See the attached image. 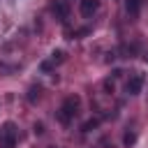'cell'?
Returning a JSON list of instances; mask_svg holds the SVG:
<instances>
[{
	"mask_svg": "<svg viewBox=\"0 0 148 148\" xmlns=\"http://www.w3.org/2000/svg\"><path fill=\"white\" fill-rule=\"evenodd\" d=\"M97 7H99V2H97V0H81V5H79V12H81V16L90 18V16L97 12Z\"/></svg>",
	"mask_w": 148,
	"mask_h": 148,
	"instance_id": "obj_4",
	"label": "cell"
},
{
	"mask_svg": "<svg viewBox=\"0 0 148 148\" xmlns=\"http://www.w3.org/2000/svg\"><path fill=\"white\" fill-rule=\"evenodd\" d=\"M141 7H143V0H125V9L130 16H136L141 12Z\"/></svg>",
	"mask_w": 148,
	"mask_h": 148,
	"instance_id": "obj_6",
	"label": "cell"
},
{
	"mask_svg": "<svg viewBox=\"0 0 148 148\" xmlns=\"http://www.w3.org/2000/svg\"><path fill=\"white\" fill-rule=\"evenodd\" d=\"M79 104H81V99H79L76 95L67 97V99L62 102L60 111H58V120H60L62 125H69V123H72V118H74V116L79 113Z\"/></svg>",
	"mask_w": 148,
	"mask_h": 148,
	"instance_id": "obj_1",
	"label": "cell"
},
{
	"mask_svg": "<svg viewBox=\"0 0 148 148\" xmlns=\"http://www.w3.org/2000/svg\"><path fill=\"white\" fill-rule=\"evenodd\" d=\"M97 125H99V120H97V118H90V120L83 123V132H90V130H95Z\"/></svg>",
	"mask_w": 148,
	"mask_h": 148,
	"instance_id": "obj_8",
	"label": "cell"
},
{
	"mask_svg": "<svg viewBox=\"0 0 148 148\" xmlns=\"http://www.w3.org/2000/svg\"><path fill=\"white\" fill-rule=\"evenodd\" d=\"M62 60H65V53H62V51H53V53H51V62H53V65H58V62H62Z\"/></svg>",
	"mask_w": 148,
	"mask_h": 148,
	"instance_id": "obj_9",
	"label": "cell"
},
{
	"mask_svg": "<svg viewBox=\"0 0 148 148\" xmlns=\"http://www.w3.org/2000/svg\"><path fill=\"white\" fill-rule=\"evenodd\" d=\"M0 146L2 148H14L16 146V125L14 123H5L0 130Z\"/></svg>",
	"mask_w": 148,
	"mask_h": 148,
	"instance_id": "obj_2",
	"label": "cell"
},
{
	"mask_svg": "<svg viewBox=\"0 0 148 148\" xmlns=\"http://www.w3.org/2000/svg\"><path fill=\"white\" fill-rule=\"evenodd\" d=\"M39 69H42L44 74H49V72L53 69V62H51V60H46V62H42V65H39Z\"/></svg>",
	"mask_w": 148,
	"mask_h": 148,
	"instance_id": "obj_11",
	"label": "cell"
},
{
	"mask_svg": "<svg viewBox=\"0 0 148 148\" xmlns=\"http://www.w3.org/2000/svg\"><path fill=\"white\" fill-rule=\"evenodd\" d=\"M37 97H39V88H37V86H32V88H30V92H28V102H35Z\"/></svg>",
	"mask_w": 148,
	"mask_h": 148,
	"instance_id": "obj_10",
	"label": "cell"
},
{
	"mask_svg": "<svg viewBox=\"0 0 148 148\" xmlns=\"http://www.w3.org/2000/svg\"><path fill=\"white\" fill-rule=\"evenodd\" d=\"M35 132H37V134H42V132H44V125H42V123H37V125H35Z\"/></svg>",
	"mask_w": 148,
	"mask_h": 148,
	"instance_id": "obj_13",
	"label": "cell"
},
{
	"mask_svg": "<svg viewBox=\"0 0 148 148\" xmlns=\"http://www.w3.org/2000/svg\"><path fill=\"white\" fill-rule=\"evenodd\" d=\"M123 143H125L127 148H130V146H134V143H136V132H127V134L123 136Z\"/></svg>",
	"mask_w": 148,
	"mask_h": 148,
	"instance_id": "obj_7",
	"label": "cell"
},
{
	"mask_svg": "<svg viewBox=\"0 0 148 148\" xmlns=\"http://www.w3.org/2000/svg\"><path fill=\"white\" fill-rule=\"evenodd\" d=\"M104 88H106L109 92H113V81H111V79H106V81H104Z\"/></svg>",
	"mask_w": 148,
	"mask_h": 148,
	"instance_id": "obj_12",
	"label": "cell"
},
{
	"mask_svg": "<svg viewBox=\"0 0 148 148\" xmlns=\"http://www.w3.org/2000/svg\"><path fill=\"white\" fill-rule=\"evenodd\" d=\"M141 88H143V76H141V74L130 76L127 83H125V92H127V95H139Z\"/></svg>",
	"mask_w": 148,
	"mask_h": 148,
	"instance_id": "obj_3",
	"label": "cell"
},
{
	"mask_svg": "<svg viewBox=\"0 0 148 148\" xmlns=\"http://www.w3.org/2000/svg\"><path fill=\"white\" fill-rule=\"evenodd\" d=\"M51 12L56 14V18L65 21V18H67V2H65V0H56V2L51 5Z\"/></svg>",
	"mask_w": 148,
	"mask_h": 148,
	"instance_id": "obj_5",
	"label": "cell"
}]
</instances>
